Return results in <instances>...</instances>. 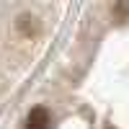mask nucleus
<instances>
[{
	"mask_svg": "<svg viewBox=\"0 0 129 129\" xmlns=\"http://www.w3.org/2000/svg\"><path fill=\"white\" fill-rule=\"evenodd\" d=\"M26 129H52V116H49V111L41 109V106L31 109V114L26 116Z\"/></svg>",
	"mask_w": 129,
	"mask_h": 129,
	"instance_id": "obj_1",
	"label": "nucleus"
}]
</instances>
